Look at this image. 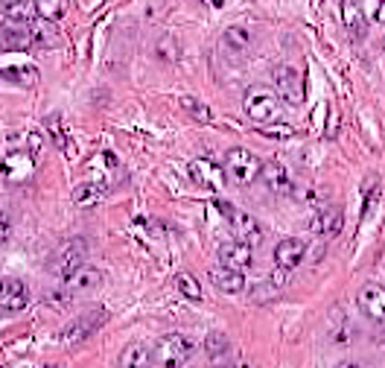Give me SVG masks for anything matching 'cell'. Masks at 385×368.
Segmentation results:
<instances>
[{"label":"cell","mask_w":385,"mask_h":368,"mask_svg":"<svg viewBox=\"0 0 385 368\" xmlns=\"http://www.w3.org/2000/svg\"><path fill=\"white\" fill-rule=\"evenodd\" d=\"M242 108H245V114L251 117V120L260 123V126H275L283 117L280 97L266 85H251L242 97Z\"/></svg>","instance_id":"1"},{"label":"cell","mask_w":385,"mask_h":368,"mask_svg":"<svg viewBox=\"0 0 385 368\" xmlns=\"http://www.w3.org/2000/svg\"><path fill=\"white\" fill-rule=\"evenodd\" d=\"M85 257H88V240L85 237H73L68 243H61L53 257H50L47 263V272L53 275V278H71L79 266H85Z\"/></svg>","instance_id":"2"},{"label":"cell","mask_w":385,"mask_h":368,"mask_svg":"<svg viewBox=\"0 0 385 368\" xmlns=\"http://www.w3.org/2000/svg\"><path fill=\"white\" fill-rule=\"evenodd\" d=\"M260 170H263V161L251 153V149H242V146H233L225 153V164H222V173L233 181V184H254L260 178Z\"/></svg>","instance_id":"3"},{"label":"cell","mask_w":385,"mask_h":368,"mask_svg":"<svg viewBox=\"0 0 385 368\" xmlns=\"http://www.w3.org/2000/svg\"><path fill=\"white\" fill-rule=\"evenodd\" d=\"M193 339L184 337V333H166V337H161L152 348V360L161 365V368H181L187 365V360L193 357Z\"/></svg>","instance_id":"4"},{"label":"cell","mask_w":385,"mask_h":368,"mask_svg":"<svg viewBox=\"0 0 385 368\" xmlns=\"http://www.w3.org/2000/svg\"><path fill=\"white\" fill-rule=\"evenodd\" d=\"M216 211L228 216L231 231H233V240H237V243H242V246H248V248H254V246L263 243V225H260L251 213L231 208L228 202H222V199H216Z\"/></svg>","instance_id":"5"},{"label":"cell","mask_w":385,"mask_h":368,"mask_svg":"<svg viewBox=\"0 0 385 368\" xmlns=\"http://www.w3.org/2000/svg\"><path fill=\"white\" fill-rule=\"evenodd\" d=\"M106 319H108V313H106L103 307H96V310H91V313H82L79 319H71L68 325L61 327L59 339H61L64 345H79V342L91 339L94 333L106 325Z\"/></svg>","instance_id":"6"},{"label":"cell","mask_w":385,"mask_h":368,"mask_svg":"<svg viewBox=\"0 0 385 368\" xmlns=\"http://www.w3.org/2000/svg\"><path fill=\"white\" fill-rule=\"evenodd\" d=\"M272 79L280 94V103H289V106L304 103V73H300L295 64H277Z\"/></svg>","instance_id":"7"},{"label":"cell","mask_w":385,"mask_h":368,"mask_svg":"<svg viewBox=\"0 0 385 368\" xmlns=\"http://www.w3.org/2000/svg\"><path fill=\"white\" fill-rule=\"evenodd\" d=\"M32 173H36V155L29 149H12L0 161V176L6 184H24L32 178Z\"/></svg>","instance_id":"8"},{"label":"cell","mask_w":385,"mask_h":368,"mask_svg":"<svg viewBox=\"0 0 385 368\" xmlns=\"http://www.w3.org/2000/svg\"><path fill=\"white\" fill-rule=\"evenodd\" d=\"M356 307L365 319L385 325V287L382 283H365L356 292Z\"/></svg>","instance_id":"9"},{"label":"cell","mask_w":385,"mask_h":368,"mask_svg":"<svg viewBox=\"0 0 385 368\" xmlns=\"http://www.w3.org/2000/svg\"><path fill=\"white\" fill-rule=\"evenodd\" d=\"M29 304V287L21 278H0V313H21Z\"/></svg>","instance_id":"10"},{"label":"cell","mask_w":385,"mask_h":368,"mask_svg":"<svg viewBox=\"0 0 385 368\" xmlns=\"http://www.w3.org/2000/svg\"><path fill=\"white\" fill-rule=\"evenodd\" d=\"M99 283H103V272H99L96 266L85 263V266H79L71 278L61 281V292H68L73 298V295H82V292H94Z\"/></svg>","instance_id":"11"},{"label":"cell","mask_w":385,"mask_h":368,"mask_svg":"<svg viewBox=\"0 0 385 368\" xmlns=\"http://www.w3.org/2000/svg\"><path fill=\"white\" fill-rule=\"evenodd\" d=\"M304 255H307V243L300 237H286L275 246V263L280 272H292L295 266H300Z\"/></svg>","instance_id":"12"},{"label":"cell","mask_w":385,"mask_h":368,"mask_svg":"<svg viewBox=\"0 0 385 368\" xmlns=\"http://www.w3.org/2000/svg\"><path fill=\"white\" fill-rule=\"evenodd\" d=\"M260 178L266 181V187H269L275 196H289L295 190L292 173L283 164H277V161H266L263 170H260Z\"/></svg>","instance_id":"13"},{"label":"cell","mask_w":385,"mask_h":368,"mask_svg":"<svg viewBox=\"0 0 385 368\" xmlns=\"http://www.w3.org/2000/svg\"><path fill=\"white\" fill-rule=\"evenodd\" d=\"M251 260H254V252H251L248 246L231 240V243H222L219 246V263L225 266V269H233V272H245Z\"/></svg>","instance_id":"14"},{"label":"cell","mask_w":385,"mask_h":368,"mask_svg":"<svg viewBox=\"0 0 385 368\" xmlns=\"http://www.w3.org/2000/svg\"><path fill=\"white\" fill-rule=\"evenodd\" d=\"M342 225H344V211L336 208V205H327L324 211H318L312 216V222H310V228L315 234H324V237H336V234L342 231Z\"/></svg>","instance_id":"15"},{"label":"cell","mask_w":385,"mask_h":368,"mask_svg":"<svg viewBox=\"0 0 385 368\" xmlns=\"http://www.w3.org/2000/svg\"><path fill=\"white\" fill-rule=\"evenodd\" d=\"M190 178L198 184V187H208V190H216L222 187V170L219 164H213L208 158H196L190 164Z\"/></svg>","instance_id":"16"},{"label":"cell","mask_w":385,"mask_h":368,"mask_svg":"<svg viewBox=\"0 0 385 368\" xmlns=\"http://www.w3.org/2000/svg\"><path fill=\"white\" fill-rule=\"evenodd\" d=\"M342 21H344V29L354 38H365L368 18H365V9H362L359 0H342Z\"/></svg>","instance_id":"17"},{"label":"cell","mask_w":385,"mask_h":368,"mask_svg":"<svg viewBox=\"0 0 385 368\" xmlns=\"http://www.w3.org/2000/svg\"><path fill=\"white\" fill-rule=\"evenodd\" d=\"M210 283L225 295H237L245 290V272H233L219 266V269H210Z\"/></svg>","instance_id":"18"},{"label":"cell","mask_w":385,"mask_h":368,"mask_svg":"<svg viewBox=\"0 0 385 368\" xmlns=\"http://www.w3.org/2000/svg\"><path fill=\"white\" fill-rule=\"evenodd\" d=\"M3 15H6L9 24L27 27V24H32V21L38 18V15H36V0H9L6 9H3Z\"/></svg>","instance_id":"19"},{"label":"cell","mask_w":385,"mask_h":368,"mask_svg":"<svg viewBox=\"0 0 385 368\" xmlns=\"http://www.w3.org/2000/svg\"><path fill=\"white\" fill-rule=\"evenodd\" d=\"M106 193H108L106 184H96V181H82L79 187L73 190V205H76V208H94V205L103 202Z\"/></svg>","instance_id":"20"},{"label":"cell","mask_w":385,"mask_h":368,"mask_svg":"<svg viewBox=\"0 0 385 368\" xmlns=\"http://www.w3.org/2000/svg\"><path fill=\"white\" fill-rule=\"evenodd\" d=\"M120 365L123 368H152V348H149L146 342H131L123 351Z\"/></svg>","instance_id":"21"},{"label":"cell","mask_w":385,"mask_h":368,"mask_svg":"<svg viewBox=\"0 0 385 368\" xmlns=\"http://www.w3.org/2000/svg\"><path fill=\"white\" fill-rule=\"evenodd\" d=\"M222 44L231 50V53H245L251 44V32L245 27H228L222 32Z\"/></svg>","instance_id":"22"},{"label":"cell","mask_w":385,"mask_h":368,"mask_svg":"<svg viewBox=\"0 0 385 368\" xmlns=\"http://www.w3.org/2000/svg\"><path fill=\"white\" fill-rule=\"evenodd\" d=\"M68 12V0H36V15L44 21H61Z\"/></svg>","instance_id":"23"},{"label":"cell","mask_w":385,"mask_h":368,"mask_svg":"<svg viewBox=\"0 0 385 368\" xmlns=\"http://www.w3.org/2000/svg\"><path fill=\"white\" fill-rule=\"evenodd\" d=\"M181 108L187 117H193L196 123H210L213 120V111L208 108V103H202V99H196V97H181Z\"/></svg>","instance_id":"24"},{"label":"cell","mask_w":385,"mask_h":368,"mask_svg":"<svg viewBox=\"0 0 385 368\" xmlns=\"http://www.w3.org/2000/svg\"><path fill=\"white\" fill-rule=\"evenodd\" d=\"M3 44L12 50H27L32 47V29L29 27H9L3 32Z\"/></svg>","instance_id":"25"},{"label":"cell","mask_w":385,"mask_h":368,"mask_svg":"<svg viewBox=\"0 0 385 368\" xmlns=\"http://www.w3.org/2000/svg\"><path fill=\"white\" fill-rule=\"evenodd\" d=\"M175 290L184 298H190V301H202V287H198V281L190 272H178L175 275Z\"/></svg>","instance_id":"26"},{"label":"cell","mask_w":385,"mask_h":368,"mask_svg":"<svg viewBox=\"0 0 385 368\" xmlns=\"http://www.w3.org/2000/svg\"><path fill=\"white\" fill-rule=\"evenodd\" d=\"M205 354H208L213 362L222 360V357L228 354V337H225V333H219V330L208 333V339H205Z\"/></svg>","instance_id":"27"},{"label":"cell","mask_w":385,"mask_h":368,"mask_svg":"<svg viewBox=\"0 0 385 368\" xmlns=\"http://www.w3.org/2000/svg\"><path fill=\"white\" fill-rule=\"evenodd\" d=\"M47 132H50V138H53L56 149H64V153H68L71 141H68V132H64V123H61L59 114H50L47 117Z\"/></svg>","instance_id":"28"},{"label":"cell","mask_w":385,"mask_h":368,"mask_svg":"<svg viewBox=\"0 0 385 368\" xmlns=\"http://www.w3.org/2000/svg\"><path fill=\"white\" fill-rule=\"evenodd\" d=\"M0 76L9 79V82H21V85H32V82L38 79V71L36 68H6Z\"/></svg>","instance_id":"29"},{"label":"cell","mask_w":385,"mask_h":368,"mask_svg":"<svg viewBox=\"0 0 385 368\" xmlns=\"http://www.w3.org/2000/svg\"><path fill=\"white\" fill-rule=\"evenodd\" d=\"M263 135H269V138H292L295 135V129L292 126H283V123H275V126H260Z\"/></svg>","instance_id":"30"},{"label":"cell","mask_w":385,"mask_h":368,"mask_svg":"<svg viewBox=\"0 0 385 368\" xmlns=\"http://www.w3.org/2000/svg\"><path fill=\"white\" fill-rule=\"evenodd\" d=\"M9 237H12V220L6 211H0V246L9 243Z\"/></svg>","instance_id":"31"},{"label":"cell","mask_w":385,"mask_h":368,"mask_svg":"<svg viewBox=\"0 0 385 368\" xmlns=\"http://www.w3.org/2000/svg\"><path fill=\"white\" fill-rule=\"evenodd\" d=\"M374 21L377 24H385V0H374Z\"/></svg>","instance_id":"32"},{"label":"cell","mask_w":385,"mask_h":368,"mask_svg":"<svg viewBox=\"0 0 385 368\" xmlns=\"http://www.w3.org/2000/svg\"><path fill=\"white\" fill-rule=\"evenodd\" d=\"M336 368H362V365L354 362V360H344V362H336Z\"/></svg>","instance_id":"33"},{"label":"cell","mask_w":385,"mask_h":368,"mask_svg":"<svg viewBox=\"0 0 385 368\" xmlns=\"http://www.w3.org/2000/svg\"><path fill=\"white\" fill-rule=\"evenodd\" d=\"M202 3H208V6H213V9H219V6L225 3V0H202Z\"/></svg>","instance_id":"34"},{"label":"cell","mask_w":385,"mask_h":368,"mask_svg":"<svg viewBox=\"0 0 385 368\" xmlns=\"http://www.w3.org/2000/svg\"><path fill=\"white\" fill-rule=\"evenodd\" d=\"M233 368H248V365H233Z\"/></svg>","instance_id":"35"},{"label":"cell","mask_w":385,"mask_h":368,"mask_svg":"<svg viewBox=\"0 0 385 368\" xmlns=\"http://www.w3.org/2000/svg\"><path fill=\"white\" fill-rule=\"evenodd\" d=\"M41 368H56V365H41Z\"/></svg>","instance_id":"36"}]
</instances>
